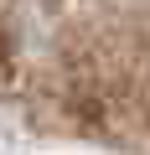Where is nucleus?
<instances>
[{
	"mask_svg": "<svg viewBox=\"0 0 150 155\" xmlns=\"http://www.w3.org/2000/svg\"><path fill=\"white\" fill-rule=\"evenodd\" d=\"M5 62H11V31H5V21H0V72H5Z\"/></svg>",
	"mask_w": 150,
	"mask_h": 155,
	"instance_id": "f257e3e1",
	"label": "nucleus"
}]
</instances>
